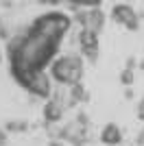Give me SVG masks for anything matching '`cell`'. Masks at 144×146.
<instances>
[{"label":"cell","instance_id":"obj_1","mask_svg":"<svg viewBox=\"0 0 144 146\" xmlns=\"http://www.w3.org/2000/svg\"><path fill=\"white\" fill-rule=\"evenodd\" d=\"M57 50H59V42L46 37L33 26L22 35L11 37L7 42V57L11 61L13 79L26 90L33 74L39 70H46L48 63L55 61Z\"/></svg>","mask_w":144,"mask_h":146},{"label":"cell","instance_id":"obj_2","mask_svg":"<svg viewBox=\"0 0 144 146\" xmlns=\"http://www.w3.org/2000/svg\"><path fill=\"white\" fill-rule=\"evenodd\" d=\"M83 55H63L50 63V76L61 87H72L83 79Z\"/></svg>","mask_w":144,"mask_h":146},{"label":"cell","instance_id":"obj_3","mask_svg":"<svg viewBox=\"0 0 144 146\" xmlns=\"http://www.w3.org/2000/svg\"><path fill=\"white\" fill-rule=\"evenodd\" d=\"M31 26L35 31H39V33H44L46 37L55 39V42H61L72 26V18L66 15V13H59V11H50V13L39 15Z\"/></svg>","mask_w":144,"mask_h":146},{"label":"cell","instance_id":"obj_4","mask_svg":"<svg viewBox=\"0 0 144 146\" xmlns=\"http://www.w3.org/2000/svg\"><path fill=\"white\" fill-rule=\"evenodd\" d=\"M111 20H114L116 24L125 26L127 31H138L140 29L138 13L133 11V7H129V5H114V9H111Z\"/></svg>","mask_w":144,"mask_h":146},{"label":"cell","instance_id":"obj_5","mask_svg":"<svg viewBox=\"0 0 144 146\" xmlns=\"http://www.w3.org/2000/svg\"><path fill=\"white\" fill-rule=\"evenodd\" d=\"M81 29H90L94 33H101L103 26H105V13L101 11V7H96V9H87V11H79L74 15Z\"/></svg>","mask_w":144,"mask_h":146},{"label":"cell","instance_id":"obj_6","mask_svg":"<svg viewBox=\"0 0 144 146\" xmlns=\"http://www.w3.org/2000/svg\"><path fill=\"white\" fill-rule=\"evenodd\" d=\"M53 76H48L46 70H39V72L33 74V79L29 81L26 90L33 94V96H39V98H48L53 94V83H50Z\"/></svg>","mask_w":144,"mask_h":146},{"label":"cell","instance_id":"obj_7","mask_svg":"<svg viewBox=\"0 0 144 146\" xmlns=\"http://www.w3.org/2000/svg\"><path fill=\"white\" fill-rule=\"evenodd\" d=\"M79 46H81V55L85 59L94 61L98 57V33H94L90 29H81V33H79Z\"/></svg>","mask_w":144,"mask_h":146},{"label":"cell","instance_id":"obj_8","mask_svg":"<svg viewBox=\"0 0 144 146\" xmlns=\"http://www.w3.org/2000/svg\"><path fill=\"white\" fill-rule=\"evenodd\" d=\"M63 109H66V105H61L57 98L46 100V105H44V120H46L48 124L59 122L61 118H63Z\"/></svg>","mask_w":144,"mask_h":146},{"label":"cell","instance_id":"obj_9","mask_svg":"<svg viewBox=\"0 0 144 146\" xmlns=\"http://www.w3.org/2000/svg\"><path fill=\"white\" fill-rule=\"evenodd\" d=\"M101 142L105 146H118L122 142V131H120L118 124H114V122L105 124L103 131H101Z\"/></svg>","mask_w":144,"mask_h":146},{"label":"cell","instance_id":"obj_10","mask_svg":"<svg viewBox=\"0 0 144 146\" xmlns=\"http://www.w3.org/2000/svg\"><path fill=\"white\" fill-rule=\"evenodd\" d=\"M68 2L79 9H96V7H101L103 0H68Z\"/></svg>","mask_w":144,"mask_h":146},{"label":"cell","instance_id":"obj_11","mask_svg":"<svg viewBox=\"0 0 144 146\" xmlns=\"http://www.w3.org/2000/svg\"><path fill=\"white\" fill-rule=\"evenodd\" d=\"M120 81H122V85H127V87L133 83V70L131 68H125V70L120 72Z\"/></svg>","mask_w":144,"mask_h":146},{"label":"cell","instance_id":"obj_12","mask_svg":"<svg viewBox=\"0 0 144 146\" xmlns=\"http://www.w3.org/2000/svg\"><path fill=\"white\" fill-rule=\"evenodd\" d=\"M39 5H46V7H57V5H63L68 0H37Z\"/></svg>","mask_w":144,"mask_h":146},{"label":"cell","instance_id":"obj_13","mask_svg":"<svg viewBox=\"0 0 144 146\" xmlns=\"http://www.w3.org/2000/svg\"><path fill=\"white\" fill-rule=\"evenodd\" d=\"M7 129H9V131H22V129H26V127H24V124H18V122H9Z\"/></svg>","mask_w":144,"mask_h":146},{"label":"cell","instance_id":"obj_14","mask_svg":"<svg viewBox=\"0 0 144 146\" xmlns=\"http://www.w3.org/2000/svg\"><path fill=\"white\" fill-rule=\"evenodd\" d=\"M138 116H140V118L144 120V98L140 100V105H138Z\"/></svg>","mask_w":144,"mask_h":146},{"label":"cell","instance_id":"obj_15","mask_svg":"<svg viewBox=\"0 0 144 146\" xmlns=\"http://www.w3.org/2000/svg\"><path fill=\"white\" fill-rule=\"evenodd\" d=\"M138 142H140V146H144V129H142V133H140V137H138Z\"/></svg>","mask_w":144,"mask_h":146},{"label":"cell","instance_id":"obj_16","mask_svg":"<svg viewBox=\"0 0 144 146\" xmlns=\"http://www.w3.org/2000/svg\"><path fill=\"white\" fill-rule=\"evenodd\" d=\"M5 142H7V140H5V133H2V131H0V146L5 144Z\"/></svg>","mask_w":144,"mask_h":146},{"label":"cell","instance_id":"obj_17","mask_svg":"<svg viewBox=\"0 0 144 146\" xmlns=\"http://www.w3.org/2000/svg\"><path fill=\"white\" fill-rule=\"evenodd\" d=\"M50 146H66V144H61V142H50Z\"/></svg>","mask_w":144,"mask_h":146},{"label":"cell","instance_id":"obj_18","mask_svg":"<svg viewBox=\"0 0 144 146\" xmlns=\"http://www.w3.org/2000/svg\"><path fill=\"white\" fill-rule=\"evenodd\" d=\"M0 59H2V52H0Z\"/></svg>","mask_w":144,"mask_h":146}]
</instances>
